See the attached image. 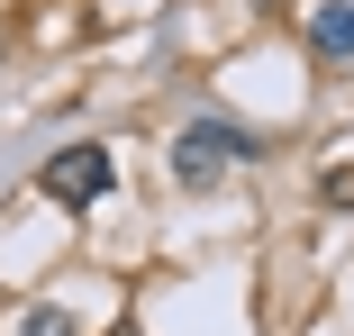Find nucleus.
Returning a JSON list of instances; mask_svg holds the SVG:
<instances>
[{
	"mask_svg": "<svg viewBox=\"0 0 354 336\" xmlns=\"http://www.w3.org/2000/svg\"><path fill=\"white\" fill-rule=\"evenodd\" d=\"M109 182H118L109 146H64V155H46V173H37V191L55 200V209H91V200H109Z\"/></svg>",
	"mask_w": 354,
	"mask_h": 336,
	"instance_id": "f257e3e1",
	"label": "nucleus"
},
{
	"mask_svg": "<svg viewBox=\"0 0 354 336\" xmlns=\"http://www.w3.org/2000/svg\"><path fill=\"white\" fill-rule=\"evenodd\" d=\"M218 164H227V146L209 137V118H191L182 137H173V182H182V191H209V182H218Z\"/></svg>",
	"mask_w": 354,
	"mask_h": 336,
	"instance_id": "f03ea898",
	"label": "nucleus"
},
{
	"mask_svg": "<svg viewBox=\"0 0 354 336\" xmlns=\"http://www.w3.org/2000/svg\"><path fill=\"white\" fill-rule=\"evenodd\" d=\"M309 46H318L327 64H354V10H345V0H327V10L309 19Z\"/></svg>",
	"mask_w": 354,
	"mask_h": 336,
	"instance_id": "7ed1b4c3",
	"label": "nucleus"
},
{
	"mask_svg": "<svg viewBox=\"0 0 354 336\" xmlns=\"http://www.w3.org/2000/svg\"><path fill=\"white\" fill-rule=\"evenodd\" d=\"M318 200H327V209H354V164H327L318 173Z\"/></svg>",
	"mask_w": 354,
	"mask_h": 336,
	"instance_id": "20e7f679",
	"label": "nucleus"
},
{
	"mask_svg": "<svg viewBox=\"0 0 354 336\" xmlns=\"http://www.w3.org/2000/svg\"><path fill=\"white\" fill-rule=\"evenodd\" d=\"M209 137H218L227 155H263V137H254V127H236V118H209Z\"/></svg>",
	"mask_w": 354,
	"mask_h": 336,
	"instance_id": "39448f33",
	"label": "nucleus"
},
{
	"mask_svg": "<svg viewBox=\"0 0 354 336\" xmlns=\"http://www.w3.org/2000/svg\"><path fill=\"white\" fill-rule=\"evenodd\" d=\"M19 336H73V318L64 309H19Z\"/></svg>",
	"mask_w": 354,
	"mask_h": 336,
	"instance_id": "423d86ee",
	"label": "nucleus"
},
{
	"mask_svg": "<svg viewBox=\"0 0 354 336\" xmlns=\"http://www.w3.org/2000/svg\"><path fill=\"white\" fill-rule=\"evenodd\" d=\"M118 336H136V327H118Z\"/></svg>",
	"mask_w": 354,
	"mask_h": 336,
	"instance_id": "0eeeda50",
	"label": "nucleus"
}]
</instances>
